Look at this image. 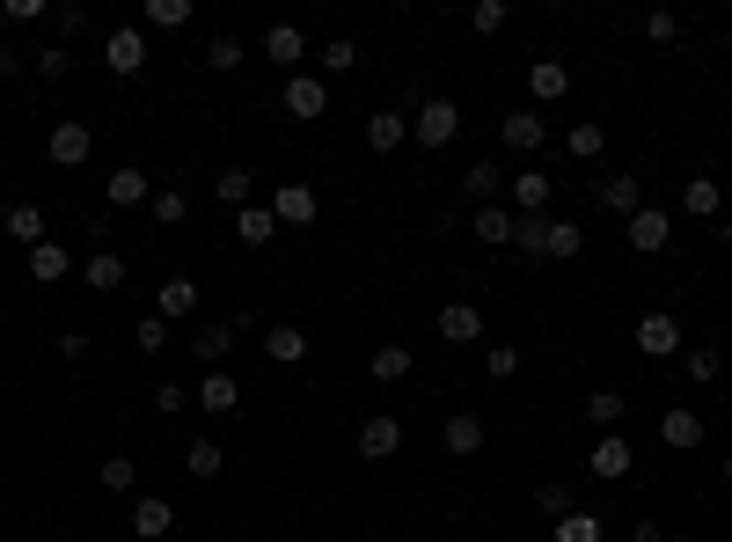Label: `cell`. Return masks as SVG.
<instances>
[{
  "label": "cell",
  "instance_id": "20",
  "mask_svg": "<svg viewBox=\"0 0 732 542\" xmlns=\"http://www.w3.org/2000/svg\"><path fill=\"white\" fill-rule=\"evenodd\" d=\"M227 345H235V323H198V331H191V359H198V367H212V374H220Z\"/></svg>",
  "mask_w": 732,
  "mask_h": 542
},
{
  "label": "cell",
  "instance_id": "50",
  "mask_svg": "<svg viewBox=\"0 0 732 542\" xmlns=\"http://www.w3.org/2000/svg\"><path fill=\"white\" fill-rule=\"evenodd\" d=\"M645 37H652V45H674V37H681V16H666V8H652V16H645Z\"/></svg>",
  "mask_w": 732,
  "mask_h": 542
},
{
  "label": "cell",
  "instance_id": "59",
  "mask_svg": "<svg viewBox=\"0 0 732 542\" xmlns=\"http://www.w3.org/2000/svg\"><path fill=\"white\" fill-rule=\"evenodd\" d=\"M674 542H696V535H674Z\"/></svg>",
  "mask_w": 732,
  "mask_h": 542
},
{
  "label": "cell",
  "instance_id": "37",
  "mask_svg": "<svg viewBox=\"0 0 732 542\" xmlns=\"http://www.w3.org/2000/svg\"><path fill=\"white\" fill-rule=\"evenodd\" d=\"M184 470H191L198 484H206V476H220V470H227V455L212 447V440H191V447H184Z\"/></svg>",
  "mask_w": 732,
  "mask_h": 542
},
{
  "label": "cell",
  "instance_id": "12",
  "mask_svg": "<svg viewBox=\"0 0 732 542\" xmlns=\"http://www.w3.org/2000/svg\"><path fill=\"white\" fill-rule=\"evenodd\" d=\"M630 462H637V455H630V440L623 433H601V440H593V455H586V470L601 476V484H615V476H630Z\"/></svg>",
  "mask_w": 732,
  "mask_h": 542
},
{
  "label": "cell",
  "instance_id": "33",
  "mask_svg": "<svg viewBox=\"0 0 732 542\" xmlns=\"http://www.w3.org/2000/svg\"><path fill=\"white\" fill-rule=\"evenodd\" d=\"M601 206H609V213H623V220H630V213L645 206V191H637V176H609V184H601Z\"/></svg>",
  "mask_w": 732,
  "mask_h": 542
},
{
  "label": "cell",
  "instance_id": "44",
  "mask_svg": "<svg viewBox=\"0 0 732 542\" xmlns=\"http://www.w3.org/2000/svg\"><path fill=\"white\" fill-rule=\"evenodd\" d=\"M147 22L155 30H184L191 22V0H147Z\"/></svg>",
  "mask_w": 732,
  "mask_h": 542
},
{
  "label": "cell",
  "instance_id": "16",
  "mask_svg": "<svg viewBox=\"0 0 732 542\" xmlns=\"http://www.w3.org/2000/svg\"><path fill=\"white\" fill-rule=\"evenodd\" d=\"M264 359H271V367H300V359H308V331H300V323H271V331H264Z\"/></svg>",
  "mask_w": 732,
  "mask_h": 542
},
{
  "label": "cell",
  "instance_id": "5",
  "mask_svg": "<svg viewBox=\"0 0 732 542\" xmlns=\"http://www.w3.org/2000/svg\"><path fill=\"white\" fill-rule=\"evenodd\" d=\"M279 104L294 110V118H323V110H330V81H323V73H286Z\"/></svg>",
  "mask_w": 732,
  "mask_h": 542
},
{
  "label": "cell",
  "instance_id": "49",
  "mask_svg": "<svg viewBox=\"0 0 732 542\" xmlns=\"http://www.w3.org/2000/svg\"><path fill=\"white\" fill-rule=\"evenodd\" d=\"M535 506H542V521H564V513H572V491H564V484H542Z\"/></svg>",
  "mask_w": 732,
  "mask_h": 542
},
{
  "label": "cell",
  "instance_id": "9",
  "mask_svg": "<svg viewBox=\"0 0 732 542\" xmlns=\"http://www.w3.org/2000/svg\"><path fill=\"white\" fill-rule=\"evenodd\" d=\"M147 198H155V176H147V169H132V161H125V169H110V184H103V206L132 213V206H147Z\"/></svg>",
  "mask_w": 732,
  "mask_h": 542
},
{
  "label": "cell",
  "instance_id": "53",
  "mask_svg": "<svg viewBox=\"0 0 732 542\" xmlns=\"http://www.w3.org/2000/svg\"><path fill=\"white\" fill-rule=\"evenodd\" d=\"M155 411H191V396H184L176 382H161V388H155Z\"/></svg>",
  "mask_w": 732,
  "mask_h": 542
},
{
  "label": "cell",
  "instance_id": "4",
  "mask_svg": "<svg viewBox=\"0 0 732 542\" xmlns=\"http://www.w3.org/2000/svg\"><path fill=\"white\" fill-rule=\"evenodd\" d=\"M396 447H403V418H396V411H366V418H359V455L388 462Z\"/></svg>",
  "mask_w": 732,
  "mask_h": 542
},
{
  "label": "cell",
  "instance_id": "47",
  "mask_svg": "<svg viewBox=\"0 0 732 542\" xmlns=\"http://www.w3.org/2000/svg\"><path fill=\"white\" fill-rule=\"evenodd\" d=\"M484 374H491V382H513V374H521V352H513V345H491L484 352Z\"/></svg>",
  "mask_w": 732,
  "mask_h": 542
},
{
  "label": "cell",
  "instance_id": "35",
  "mask_svg": "<svg viewBox=\"0 0 732 542\" xmlns=\"http://www.w3.org/2000/svg\"><path fill=\"white\" fill-rule=\"evenodd\" d=\"M366 374H374V382H403V374H410V345H382L366 359Z\"/></svg>",
  "mask_w": 732,
  "mask_h": 542
},
{
  "label": "cell",
  "instance_id": "52",
  "mask_svg": "<svg viewBox=\"0 0 732 542\" xmlns=\"http://www.w3.org/2000/svg\"><path fill=\"white\" fill-rule=\"evenodd\" d=\"M52 30H59V37H81L88 16H81V8H52Z\"/></svg>",
  "mask_w": 732,
  "mask_h": 542
},
{
  "label": "cell",
  "instance_id": "46",
  "mask_svg": "<svg viewBox=\"0 0 732 542\" xmlns=\"http://www.w3.org/2000/svg\"><path fill=\"white\" fill-rule=\"evenodd\" d=\"M557 542H601V521H593V513H564V521H557Z\"/></svg>",
  "mask_w": 732,
  "mask_h": 542
},
{
  "label": "cell",
  "instance_id": "28",
  "mask_svg": "<svg viewBox=\"0 0 732 542\" xmlns=\"http://www.w3.org/2000/svg\"><path fill=\"white\" fill-rule=\"evenodd\" d=\"M169 528H176L169 499H140V506H132V535H140V542H161Z\"/></svg>",
  "mask_w": 732,
  "mask_h": 542
},
{
  "label": "cell",
  "instance_id": "22",
  "mask_svg": "<svg viewBox=\"0 0 732 542\" xmlns=\"http://www.w3.org/2000/svg\"><path fill=\"white\" fill-rule=\"evenodd\" d=\"M81 286H88V294H118V286H125V257H118V249H96V257L81 264Z\"/></svg>",
  "mask_w": 732,
  "mask_h": 542
},
{
  "label": "cell",
  "instance_id": "19",
  "mask_svg": "<svg viewBox=\"0 0 732 542\" xmlns=\"http://www.w3.org/2000/svg\"><path fill=\"white\" fill-rule=\"evenodd\" d=\"M67 272H73V249L44 235V243L30 249V279H37V286H59V279H67Z\"/></svg>",
  "mask_w": 732,
  "mask_h": 542
},
{
  "label": "cell",
  "instance_id": "10",
  "mask_svg": "<svg viewBox=\"0 0 732 542\" xmlns=\"http://www.w3.org/2000/svg\"><path fill=\"white\" fill-rule=\"evenodd\" d=\"M527 96H535V110L564 104V96H572V67H564V59H535V67H527Z\"/></svg>",
  "mask_w": 732,
  "mask_h": 542
},
{
  "label": "cell",
  "instance_id": "23",
  "mask_svg": "<svg viewBox=\"0 0 732 542\" xmlns=\"http://www.w3.org/2000/svg\"><path fill=\"white\" fill-rule=\"evenodd\" d=\"M660 440L674 455H689V447H703V418L696 411H660Z\"/></svg>",
  "mask_w": 732,
  "mask_h": 542
},
{
  "label": "cell",
  "instance_id": "36",
  "mask_svg": "<svg viewBox=\"0 0 732 542\" xmlns=\"http://www.w3.org/2000/svg\"><path fill=\"white\" fill-rule=\"evenodd\" d=\"M718 367H725V359H718V345H696V352H681V374H689L696 388H711V382H718Z\"/></svg>",
  "mask_w": 732,
  "mask_h": 542
},
{
  "label": "cell",
  "instance_id": "51",
  "mask_svg": "<svg viewBox=\"0 0 732 542\" xmlns=\"http://www.w3.org/2000/svg\"><path fill=\"white\" fill-rule=\"evenodd\" d=\"M0 16H8V30H16V22H37V16H52V8H44V0H8Z\"/></svg>",
  "mask_w": 732,
  "mask_h": 542
},
{
  "label": "cell",
  "instance_id": "13",
  "mask_svg": "<svg viewBox=\"0 0 732 542\" xmlns=\"http://www.w3.org/2000/svg\"><path fill=\"white\" fill-rule=\"evenodd\" d=\"M637 352H652V359H666V352H681V323L666 308L637 315Z\"/></svg>",
  "mask_w": 732,
  "mask_h": 542
},
{
  "label": "cell",
  "instance_id": "41",
  "mask_svg": "<svg viewBox=\"0 0 732 542\" xmlns=\"http://www.w3.org/2000/svg\"><path fill=\"white\" fill-rule=\"evenodd\" d=\"M132 476H140V470H132V455H110V462H96V484H103V491H118V499L132 491Z\"/></svg>",
  "mask_w": 732,
  "mask_h": 542
},
{
  "label": "cell",
  "instance_id": "27",
  "mask_svg": "<svg viewBox=\"0 0 732 542\" xmlns=\"http://www.w3.org/2000/svg\"><path fill=\"white\" fill-rule=\"evenodd\" d=\"M718 206H725L718 176H689V184H681V213H696V220H718Z\"/></svg>",
  "mask_w": 732,
  "mask_h": 542
},
{
  "label": "cell",
  "instance_id": "57",
  "mask_svg": "<svg viewBox=\"0 0 732 542\" xmlns=\"http://www.w3.org/2000/svg\"><path fill=\"white\" fill-rule=\"evenodd\" d=\"M718 235H725V249H732V220H725V228H718Z\"/></svg>",
  "mask_w": 732,
  "mask_h": 542
},
{
  "label": "cell",
  "instance_id": "7",
  "mask_svg": "<svg viewBox=\"0 0 732 542\" xmlns=\"http://www.w3.org/2000/svg\"><path fill=\"white\" fill-rule=\"evenodd\" d=\"M506 198H513V213L521 220H535L550 198H557V176H542V169H521V176H506Z\"/></svg>",
  "mask_w": 732,
  "mask_h": 542
},
{
  "label": "cell",
  "instance_id": "56",
  "mask_svg": "<svg viewBox=\"0 0 732 542\" xmlns=\"http://www.w3.org/2000/svg\"><path fill=\"white\" fill-rule=\"evenodd\" d=\"M22 73V52H0V81H16Z\"/></svg>",
  "mask_w": 732,
  "mask_h": 542
},
{
  "label": "cell",
  "instance_id": "3",
  "mask_svg": "<svg viewBox=\"0 0 732 542\" xmlns=\"http://www.w3.org/2000/svg\"><path fill=\"white\" fill-rule=\"evenodd\" d=\"M44 155H52V169H81V161L96 155V132H88L81 118H59L52 140H44Z\"/></svg>",
  "mask_w": 732,
  "mask_h": 542
},
{
  "label": "cell",
  "instance_id": "39",
  "mask_svg": "<svg viewBox=\"0 0 732 542\" xmlns=\"http://www.w3.org/2000/svg\"><path fill=\"white\" fill-rule=\"evenodd\" d=\"M601 147H609V125H601V118H578V125H572V155H578V161H593Z\"/></svg>",
  "mask_w": 732,
  "mask_h": 542
},
{
  "label": "cell",
  "instance_id": "8",
  "mask_svg": "<svg viewBox=\"0 0 732 542\" xmlns=\"http://www.w3.org/2000/svg\"><path fill=\"white\" fill-rule=\"evenodd\" d=\"M315 213H323V198H315L308 184H279V191H271V220H279V228H315Z\"/></svg>",
  "mask_w": 732,
  "mask_h": 542
},
{
  "label": "cell",
  "instance_id": "42",
  "mask_svg": "<svg viewBox=\"0 0 732 542\" xmlns=\"http://www.w3.org/2000/svg\"><path fill=\"white\" fill-rule=\"evenodd\" d=\"M243 59H249V52L235 45V37H212V45H206V67H212V73H243Z\"/></svg>",
  "mask_w": 732,
  "mask_h": 542
},
{
  "label": "cell",
  "instance_id": "58",
  "mask_svg": "<svg viewBox=\"0 0 732 542\" xmlns=\"http://www.w3.org/2000/svg\"><path fill=\"white\" fill-rule=\"evenodd\" d=\"M725 491H732V455H725Z\"/></svg>",
  "mask_w": 732,
  "mask_h": 542
},
{
  "label": "cell",
  "instance_id": "43",
  "mask_svg": "<svg viewBox=\"0 0 732 542\" xmlns=\"http://www.w3.org/2000/svg\"><path fill=\"white\" fill-rule=\"evenodd\" d=\"M30 67H37V81H67L73 52H67V45H44V52H30Z\"/></svg>",
  "mask_w": 732,
  "mask_h": 542
},
{
  "label": "cell",
  "instance_id": "25",
  "mask_svg": "<svg viewBox=\"0 0 732 542\" xmlns=\"http://www.w3.org/2000/svg\"><path fill=\"white\" fill-rule=\"evenodd\" d=\"M235 403H243L235 374H206V382H198V411H212V418H235Z\"/></svg>",
  "mask_w": 732,
  "mask_h": 542
},
{
  "label": "cell",
  "instance_id": "30",
  "mask_svg": "<svg viewBox=\"0 0 732 542\" xmlns=\"http://www.w3.org/2000/svg\"><path fill=\"white\" fill-rule=\"evenodd\" d=\"M469 235L484 249H498V243H513V213L506 206H476V220H469Z\"/></svg>",
  "mask_w": 732,
  "mask_h": 542
},
{
  "label": "cell",
  "instance_id": "38",
  "mask_svg": "<svg viewBox=\"0 0 732 542\" xmlns=\"http://www.w3.org/2000/svg\"><path fill=\"white\" fill-rule=\"evenodd\" d=\"M315 67H323V73H352V67H359V45H352V37H330V45L315 52Z\"/></svg>",
  "mask_w": 732,
  "mask_h": 542
},
{
  "label": "cell",
  "instance_id": "24",
  "mask_svg": "<svg viewBox=\"0 0 732 542\" xmlns=\"http://www.w3.org/2000/svg\"><path fill=\"white\" fill-rule=\"evenodd\" d=\"M578 249H586V228H578V220H550V228H542V257L550 264H572Z\"/></svg>",
  "mask_w": 732,
  "mask_h": 542
},
{
  "label": "cell",
  "instance_id": "1",
  "mask_svg": "<svg viewBox=\"0 0 732 542\" xmlns=\"http://www.w3.org/2000/svg\"><path fill=\"white\" fill-rule=\"evenodd\" d=\"M103 67L118 73V81H140V73H147V37L132 30V22H125V30H110V37H103Z\"/></svg>",
  "mask_w": 732,
  "mask_h": 542
},
{
  "label": "cell",
  "instance_id": "2",
  "mask_svg": "<svg viewBox=\"0 0 732 542\" xmlns=\"http://www.w3.org/2000/svg\"><path fill=\"white\" fill-rule=\"evenodd\" d=\"M454 132H462V104H447V96H433V104L410 118V140L418 147H447Z\"/></svg>",
  "mask_w": 732,
  "mask_h": 542
},
{
  "label": "cell",
  "instance_id": "34",
  "mask_svg": "<svg viewBox=\"0 0 732 542\" xmlns=\"http://www.w3.org/2000/svg\"><path fill=\"white\" fill-rule=\"evenodd\" d=\"M147 213H155L161 228H184V220H191V198H184V191L169 184V191H155V198H147Z\"/></svg>",
  "mask_w": 732,
  "mask_h": 542
},
{
  "label": "cell",
  "instance_id": "11",
  "mask_svg": "<svg viewBox=\"0 0 732 542\" xmlns=\"http://www.w3.org/2000/svg\"><path fill=\"white\" fill-rule=\"evenodd\" d=\"M498 140L513 147V155H542V110L527 104V110H506L498 118Z\"/></svg>",
  "mask_w": 732,
  "mask_h": 542
},
{
  "label": "cell",
  "instance_id": "48",
  "mask_svg": "<svg viewBox=\"0 0 732 542\" xmlns=\"http://www.w3.org/2000/svg\"><path fill=\"white\" fill-rule=\"evenodd\" d=\"M132 345H140V352H161V345H169V323H161V315H140V323H132Z\"/></svg>",
  "mask_w": 732,
  "mask_h": 542
},
{
  "label": "cell",
  "instance_id": "21",
  "mask_svg": "<svg viewBox=\"0 0 732 542\" xmlns=\"http://www.w3.org/2000/svg\"><path fill=\"white\" fill-rule=\"evenodd\" d=\"M403 140H410V118H403V110H374V118H366V147H374V155H396Z\"/></svg>",
  "mask_w": 732,
  "mask_h": 542
},
{
  "label": "cell",
  "instance_id": "14",
  "mask_svg": "<svg viewBox=\"0 0 732 542\" xmlns=\"http://www.w3.org/2000/svg\"><path fill=\"white\" fill-rule=\"evenodd\" d=\"M462 198H469V206H498V198H506V169H498V161H469V169H462Z\"/></svg>",
  "mask_w": 732,
  "mask_h": 542
},
{
  "label": "cell",
  "instance_id": "6",
  "mask_svg": "<svg viewBox=\"0 0 732 542\" xmlns=\"http://www.w3.org/2000/svg\"><path fill=\"white\" fill-rule=\"evenodd\" d=\"M623 228H630V249H637V257H660V249L674 243V220H666L660 206H637Z\"/></svg>",
  "mask_w": 732,
  "mask_h": 542
},
{
  "label": "cell",
  "instance_id": "31",
  "mask_svg": "<svg viewBox=\"0 0 732 542\" xmlns=\"http://www.w3.org/2000/svg\"><path fill=\"white\" fill-rule=\"evenodd\" d=\"M235 235H243L249 249H264L271 235H279V220H271V206H243V213H235Z\"/></svg>",
  "mask_w": 732,
  "mask_h": 542
},
{
  "label": "cell",
  "instance_id": "29",
  "mask_svg": "<svg viewBox=\"0 0 732 542\" xmlns=\"http://www.w3.org/2000/svg\"><path fill=\"white\" fill-rule=\"evenodd\" d=\"M439 440H447V455H476V447H484V418H476V411H454Z\"/></svg>",
  "mask_w": 732,
  "mask_h": 542
},
{
  "label": "cell",
  "instance_id": "45",
  "mask_svg": "<svg viewBox=\"0 0 732 542\" xmlns=\"http://www.w3.org/2000/svg\"><path fill=\"white\" fill-rule=\"evenodd\" d=\"M506 16H513L506 0H476V8H469V30H476V37H491V30H506Z\"/></svg>",
  "mask_w": 732,
  "mask_h": 542
},
{
  "label": "cell",
  "instance_id": "18",
  "mask_svg": "<svg viewBox=\"0 0 732 542\" xmlns=\"http://www.w3.org/2000/svg\"><path fill=\"white\" fill-rule=\"evenodd\" d=\"M264 59H271V67H286V73H300V59H308V37H300L294 22H271V30H264Z\"/></svg>",
  "mask_w": 732,
  "mask_h": 542
},
{
  "label": "cell",
  "instance_id": "26",
  "mask_svg": "<svg viewBox=\"0 0 732 542\" xmlns=\"http://www.w3.org/2000/svg\"><path fill=\"white\" fill-rule=\"evenodd\" d=\"M0 228H8V235H16V243H44V206H30V198H16V206H8V213H0Z\"/></svg>",
  "mask_w": 732,
  "mask_h": 542
},
{
  "label": "cell",
  "instance_id": "55",
  "mask_svg": "<svg viewBox=\"0 0 732 542\" xmlns=\"http://www.w3.org/2000/svg\"><path fill=\"white\" fill-rule=\"evenodd\" d=\"M630 542H666V535H660V521H637V528H630Z\"/></svg>",
  "mask_w": 732,
  "mask_h": 542
},
{
  "label": "cell",
  "instance_id": "32",
  "mask_svg": "<svg viewBox=\"0 0 732 542\" xmlns=\"http://www.w3.org/2000/svg\"><path fill=\"white\" fill-rule=\"evenodd\" d=\"M623 411H630L623 388H593V396H586V418L601 425V433H615V425H623Z\"/></svg>",
  "mask_w": 732,
  "mask_h": 542
},
{
  "label": "cell",
  "instance_id": "17",
  "mask_svg": "<svg viewBox=\"0 0 732 542\" xmlns=\"http://www.w3.org/2000/svg\"><path fill=\"white\" fill-rule=\"evenodd\" d=\"M155 315H161V323L198 315V279H184V272H176V279H161V286H155Z\"/></svg>",
  "mask_w": 732,
  "mask_h": 542
},
{
  "label": "cell",
  "instance_id": "15",
  "mask_svg": "<svg viewBox=\"0 0 732 542\" xmlns=\"http://www.w3.org/2000/svg\"><path fill=\"white\" fill-rule=\"evenodd\" d=\"M439 337H447V345H476V337H484V308H476V300H447V308H439Z\"/></svg>",
  "mask_w": 732,
  "mask_h": 542
},
{
  "label": "cell",
  "instance_id": "54",
  "mask_svg": "<svg viewBox=\"0 0 732 542\" xmlns=\"http://www.w3.org/2000/svg\"><path fill=\"white\" fill-rule=\"evenodd\" d=\"M59 352H67V359H88L96 345H88V331H67V337H59Z\"/></svg>",
  "mask_w": 732,
  "mask_h": 542
},
{
  "label": "cell",
  "instance_id": "40",
  "mask_svg": "<svg viewBox=\"0 0 732 542\" xmlns=\"http://www.w3.org/2000/svg\"><path fill=\"white\" fill-rule=\"evenodd\" d=\"M212 198L243 213V206H249V169H220V176H212Z\"/></svg>",
  "mask_w": 732,
  "mask_h": 542
}]
</instances>
